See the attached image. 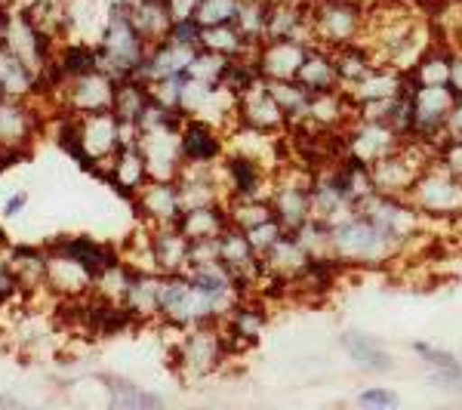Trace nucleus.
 Instances as JSON below:
<instances>
[{"mask_svg": "<svg viewBox=\"0 0 462 410\" xmlns=\"http://www.w3.org/2000/svg\"><path fill=\"white\" fill-rule=\"evenodd\" d=\"M37 136V111L28 99L4 96L0 99V145L19 148L28 154Z\"/></svg>", "mask_w": 462, "mask_h": 410, "instance_id": "nucleus-15", "label": "nucleus"}, {"mask_svg": "<svg viewBox=\"0 0 462 410\" xmlns=\"http://www.w3.org/2000/svg\"><path fill=\"white\" fill-rule=\"evenodd\" d=\"M96 275L71 259L69 253L47 247V290L59 300H78V296L93 294Z\"/></svg>", "mask_w": 462, "mask_h": 410, "instance_id": "nucleus-13", "label": "nucleus"}, {"mask_svg": "<svg viewBox=\"0 0 462 410\" xmlns=\"http://www.w3.org/2000/svg\"><path fill=\"white\" fill-rule=\"evenodd\" d=\"M80 148L87 154V173H99L121 148V121L115 111H96V115H78Z\"/></svg>", "mask_w": 462, "mask_h": 410, "instance_id": "nucleus-6", "label": "nucleus"}, {"mask_svg": "<svg viewBox=\"0 0 462 410\" xmlns=\"http://www.w3.org/2000/svg\"><path fill=\"white\" fill-rule=\"evenodd\" d=\"M130 13H133V22H136V28L143 32V37L148 43L163 41V37L170 34V28H173V16H170V10H167L163 0H133Z\"/></svg>", "mask_w": 462, "mask_h": 410, "instance_id": "nucleus-24", "label": "nucleus"}, {"mask_svg": "<svg viewBox=\"0 0 462 410\" xmlns=\"http://www.w3.org/2000/svg\"><path fill=\"white\" fill-rule=\"evenodd\" d=\"M450 89L462 96V50L450 53Z\"/></svg>", "mask_w": 462, "mask_h": 410, "instance_id": "nucleus-36", "label": "nucleus"}, {"mask_svg": "<svg viewBox=\"0 0 462 410\" xmlns=\"http://www.w3.org/2000/svg\"><path fill=\"white\" fill-rule=\"evenodd\" d=\"M342 346H346V352L352 355V361L361 364L364 370H374V374L392 370V355H385L383 349H379V342L364 337V333L348 331L346 337H342Z\"/></svg>", "mask_w": 462, "mask_h": 410, "instance_id": "nucleus-27", "label": "nucleus"}, {"mask_svg": "<svg viewBox=\"0 0 462 410\" xmlns=\"http://www.w3.org/2000/svg\"><path fill=\"white\" fill-rule=\"evenodd\" d=\"M133 207L148 226H176L182 216V198H179L176 182H163V179H148L133 198Z\"/></svg>", "mask_w": 462, "mask_h": 410, "instance_id": "nucleus-14", "label": "nucleus"}, {"mask_svg": "<svg viewBox=\"0 0 462 410\" xmlns=\"http://www.w3.org/2000/svg\"><path fill=\"white\" fill-rule=\"evenodd\" d=\"M226 355H228L226 337H222L213 324H198V327H189V333L179 342L176 361L185 368V374L204 377L219 368V361Z\"/></svg>", "mask_w": 462, "mask_h": 410, "instance_id": "nucleus-7", "label": "nucleus"}, {"mask_svg": "<svg viewBox=\"0 0 462 410\" xmlns=\"http://www.w3.org/2000/svg\"><path fill=\"white\" fill-rule=\"evenodd\" d=\"M410 200L422 216H441L459 219L462 216V179L453 176L441 161H431L413 182Z\"/></svg>", "mask_w": 462, "mask_h": 410, "instance_id": "nucleus-3", "label": "nucleus"}, {"mask_svg": "<svg viewBox=\"0 0 462 410\" xmlns=\"http://www.w3.org/2000/svg\"><path fill=\"white\" fill-rule=\"evenodd\" d=\"M47 247H56L62 253H69L71 259H78L80 266L89 268L93 275H99L102 268L121 263V250L108 247V244H99L93 241V238L87 235H71V238H56V241H50Z\"/></svg>", "mask_w": 462, "mask_h": 410, "instance_id": "nucleus-17", "label": "nucleus"}, {"mask_svg": "<svg viewBox=\"0 0 462 410\" xmlns=\"http://www.w3.org/2000/svg\"><path fill=\"white\" fill-rule=\"evenodd\" d=\"M309 43L296 41V37H274L263 41L256 50V62L265 80H296L305 56H309Z\"/></svg>", "mask_w": 462, "mask_h": 410, "instance_id": "nucleus-12", "label": "nucleus"}, {"mask_svg": "<svg viewBox=\"0 0 462 410\" xmlns=\"http://www.w3.org/2000/svg\"><path fill=\"white\" fill-rule=\"evenodd\" d=\"M237 10H241V0H200L195 19L200 22V28L231 25L237 19Z\"/></svg>", "mask_w": 462, "mask_h": 410, "instance_id": "nucleus-29", "label": "nucleus"}, {"mask_svg": "<svg viewBox=\"0 0 462 410\" xmlns=\"http://www.w3.org/2000/svg\"><path fill=\"white\" fill-rule=\"evenodd\" d=\"M6 250H10V247L0 250V309H4L6 303L19 300V296H28L25 290L19 287V281H16V275H13L10 263H6Z\"/></svg>", "mask_w": 462, "mask_h": 410, "instance_id": "nucleus-30", "label": "nucleus"}, {"mask_svg": "<svg viewBox=\"0 0 462 410\" xmlns=\"http://www.w3.org/2000/svg\"><path fill=\"white\" fill-rule=\"evenodd\" d=\"M25 204H28V191L25 189H19L16 195H10L6 198V204H4V216L6 219H16V216L25 210Z\"/></svg>", "mask_w": 462, "mask_h": 410, "instance_id": "nucleus-35", "label": "nucleus"}, {"mask_svg": "<svg viewBox=\"0 0 462 410\" xmlns=\"http://www.w3.org/2000/svg\"><path fill=\"white\" fill-rule=\"evenodd\" d=\"M200 32H204L200 22L191 16V19H176L167 37L176 43H182V47H200Z\"/></svg>", "mask_w": 462, "mask_h": 410, "instance_id": "nucleus-31", "label": "nucleus"}, {"mask_svg": "<svg viewBox=\"0 0 462 410\" xmlns=\"http://www.w3.org/2000/svg\"><path fill=\"white\" fill-rule=\"evenodd\" d=\"M296 84H302L311 96H315V93H333V89H342L339 71H337V62H333L330 50L311 47L309 56H305L300 74H296Z\"/></svg>", "mask_w": 462, "mask_h": 410, "instance_id": "nucleus-20", "label": "nucleus"}, {"mask_svg": "<svg viewBox=\"0 0 462 410\" xmlns=\"http://www.w3.org/2000/svg\"><path fill=\"white\" fill-rule=\"evenodd\" d=\"M152 241L161 275H182L189 268L191 241L179 232V226H152Z\"/></svg>", "mask_w": 462, "mask_h": 410, "instance_id": "nucleus-19", "label": "nucleus"}, {"mask_svg": "<svg viewBox=\"0 0 462 410\" xmlns=\"http://www.w3.org/2000/svg\"><path fill=\"white\" fill-rule=\"evenodd\" d=\"M222 182L228 189V198H272L274 179L265 176V167L259 161L247 158L241 152H228L222 158Z\"/></svg>", "mask_w": 462, "mask_h": 410, "instance_id": "nucleus-11", "label": "nucleus"}, {"mask_svg": "<svg viewBox=\"0 0 462 410\" xmlns=\"http://www.w3.org/2000/svg\"><path fill=\"white\" fill-rule=\"evenodd\" d=\"M311 28H315V41L324 50H337L342 43L361 41L364 34V10L352 0H318L309 13Z\"/></svg>", "mask_w": 462, "mask_h": 410, "instance_id": "nucleus-4", "label": "nucleus"}, {"mask_svg": "<svg viewBox=\"0 0 462 410\" xmlns=\"http://www.w3.org/2000/svg\"><path fill=\"white\" fill-rule=\"evenodd\" d=\"M139 148H143L148 176L163 179V182H176L185 167L182 145H179V126H152V130H143Z\"/></svg>", "mask_w": 462, "mask_h": 410, "instance_id": "nucleus-8", "label": "nucleus"}, {"mask_svg": "<svg viewBox=\"0 0 462 410\" xmlns=\"http://www.w3.org/2000/svg\"><path fill=\"white\" fill-rule=\"evenodd\" d=\"M6 263H10L13 275H16L19 287L25 290V294L47 290V247H28V244L13 247L10 244Z\"/></svg>", "mask_w": 462, "mask_h": 410, "instance_id": "nucleus-16", "label": "nucleus"}, {"mask_svg": "<svg viewBox=\"0 0 462 410\" xmlns=\"http://www.w3.org/2000/svg\"><path fill=\"white\" fill-rule=\"evenodd\" d=\"M447 133H450V136H459L462 139V96L457 99L453 111H450V124H447Z\"/></svg>", "mask_w": 462, "mask_h": 410, "instance_id": "nucleus-37", "label": "nucleus"}, {"mask_svg": "<svg viewBox=\"0 0 462 410\" xmlns=\"http://www.w3.org/2000/svg\"><path fill=\"white\" fill-rule=\"evenodd\" d=\"M152 102V87L139 78H126V80H117V89H115V111L117 121H126V124H139L143 111L148 108Z\"/></svg>", "mask_w": 462, "mask_h": 410, "instance_id": "nucleus-23", "label": "nucleus"}, {"mask_svg": "<svg viewBox=\"0 0 462 410\" xmlns=\"http://www.w3.org/2000/svg\"><path fill=\"white\" fill-rule=\"evenodd\" d=\"M404 250L364 213H352L330 226V256L339 266H385Z\"/></svg>", "mask_w": 462, "mask_h": 410, "instance_id": "nucleus-1", "label": "nucleus"}, {"mask_svg": "<svg viewBox=\"0 0 462 410\" xmlns=\"http://www.w3.org/2000/svg\"><path fill=\"white\" fill-rule=\"evenodd\" d=\"M148 47L152 43L136 28L130 6H108L106 28H102L99 41H96L102 71H108L115 80L136 78L139 65L148 56Z\"/></svg>", "mask_w": 462, "mask_h": 410, "instance_id": "nucleus-2", "label": "nucleus"}, {"mask_svg": "<svg viewBox=\"0 0 462 410\" xmlns=\"http://www.w3.org/2000/svg\"><path fill=\"white\" fill-rule=\"evenodd\" d=\"M333 53V62H337V71H339V84L342 89L357 84V80L364 78L370 69L376 65V56L374 50L367 47V43L361 41H352V43H342V47L330 50Z\"/></svg>", "mask_w": 462, "mask_h": 410, "instance_id": "nucleus-22", "label": "nucleus"}, {"mask_svg": "<svg viewBox=\"0 0 462 410\" xmlns=\"http://www.w3.org/2000/svg\"><path fill=\"white\" fill-rule=\"evenodd\" d=\"M161 281L163 275L154 272H133V281L126 287L124 305L136 321H152L161 318Z\"/></svg>", "mask_w": 462, "mask_h": 410, "instance_id": "nucleus-18", "label": "nucleus"}, {"mask_svg": "<svg viewBox=\"0 0 462 410\" xmlns=\"http://www.w3.org/2000/svg\"><path fill=\"white\" fill-rule=\"evenodd\" d=\"M167 4V10H170V16L176 19H191L198 13V6H200V0H163Z\"/></svg>", "mask_w": 462, "mask_h": 410, "instance_id": "nucleus-34", "label": "nucleus"}, {"mask_svg": "<svg viewBox=\"0 0 462 410\" xmlns=\"http://www.w3.org/2000/svg\"><path fill=\"white\" fill-rule=\"evenodd\" d=\"M410 80L420 87L429 84H450V53L444 47H431L420 62L413 65V71H407Z\"/></svg>", "mask_w": 462, "mask_h": 410, "instance_id": "nucleus-28", "label": "nucleus"}, {"mask_svg": "<svg viewBox=\"0 0 462 410\" xmlns=\"http://www.w3.org/2000/svg\"><path fill=\"white\" fill-rule=\"evenodd\" d=\"M416 352H420L426 361L431 364V368H438V370H444V368H457V358H453L450 352H444V349H431V346H426V342H416Z\"/></svg>", "mask_w": 462, "mask_h": 410, "instance_id": "nucleus-32", "label": "nucleus"}, {"mask_svg": "<svg viewBox=\"0 0 462 410\" xmlns=\"http://www.w3.org/2000/svg\"><path fill=\"white\" fill-rule=\"evenodd\" d=\"M106 383V392H108V405L111 407H121V410H148V407H161L163 401L158 395L145 392L143 386L130 383L124 377H102Z\"/></svg>", "mask_w": 462, "mask_h": 410, "instance_id": "nucleus-26", "label": "nucleus"}, {"mask_svg": "<svg viewBox=\"0 0 462 410\" xmlns=\"http://www.w3.org/2000/svg\"><path fill=\"white\" fill-rule=\"evenodd\" d=\"M357 401H361L364 407H398V395L392 389H367V392H361Z\"/></svg>", "mask_w": 462, "mask_h": 410, "instance_id": "nucleus-33", "label": "nucleus"}, {"mask_svg": "<svg viewBox=\"0 0 462 410\" xmlns=\"http://www.w3.org/2000/svg\"><path fill=\"white\" fill-rule=\"evenodd\" d=\"M179 232L189 241H204V238H219L222 228L228 226V210L226 204H207V207H191L179 216Z\"/></svg>", "mask_w": 462, "mask_h": 410, "instance_id": "nucleus-21", "label": "nucleus"}, {"mask_svg": "<svg viewBox=\"0 0 462 410\" xmlns=\"http://www.w3.org/2000/svg\"><path fill=\"white\" fill-rule=\"evenodd\" d=\"M0 407H22V405H19V401H13V398H6V395H4V398H0Z\"/></svg>", "mask_w": 462, "mask_h": 410, "instance_id": "nucleus-38", "label": "nucleus"}, {"mask_svg": "<svg viewBox=\"0 0 462 410\" xmlns=\"http://www.w3.org/2000/svg\"><path fill=\"white\" fill-rule=\"evenodd\" d=\"M237 124L253 126V130H263V133H278L287 126V115L281 111L265 78L256 80L250 89H244L237 96Z\"/></svg>", "mask_w": 462, "mask_h": 410, "instance_id": "nucleus-10", "label": "nucleus"}, {"mask_svg": "<svg viewBox=\"0 0 462 410\" xmlns=\"http://www.w3.org/2000/svg\"><path fill=\"white\" fill-rule=\"evenodd\" d=\"M56 65H59V71H62V80L80 78V74L102 69L99 50H96V43H87V41L62 43V47L56 50Z\"/></svg>", "mask_w": 462, "mask_h": 410, "instance_id": "nucleus-25", "label": "nucleus"}, {"mask_svg": "<svg viewBox=\"0 0 462 410\" xmlns=\"http://www.w3.org/2000/svg\"><path fill=\"white\" fill-rule=\"evenodd\" d=\"M179 145H182L185 167H216L228 154L222 130H216L207 121H198V117H185L182 130H179Z\"/></svg>", "mask_w": 462, "mask_h": 410, "instance_id": "nucleus-9", "label": "nucleus"}, {"mask_svg": "<svg viewBox=\"0 0 462 410\" xmlns=\"http://www.w3.org/2000/svg\"><path fill=\"white\" fill-rule=\"evenodd\" d=\"M115 89L117 80L108 71L96 69L80 78H69L56 87L53 99L59 111H71V115H96V111H111L115 106Z\"/></svg>", "mask_w": 462, "mask_h": 410, "instance_id": "nucleus-5", "label": "nucleus"}]
</instances>
